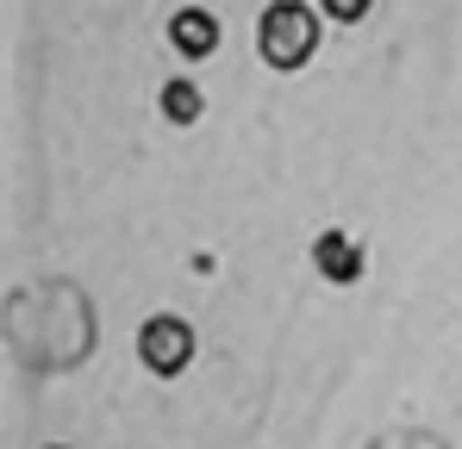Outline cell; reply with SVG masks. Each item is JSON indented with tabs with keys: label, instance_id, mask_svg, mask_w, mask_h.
<instances>
[{
	"label": "cell",
	"instance_id": "6da1fadb",
	"mask_svg": "<svg viewBox=\"0 0 462 449\" xmlns=\"http://www.w3.org/2000/svg\"><path fill=\"white\" fill-rule=\"evenodd\" d=\"M256 44H263V63H269V69H282V75L300 69L312 50H319V6H294V0L269 6Z\"/></svg>",
	"mask_w": 462,
	"mask_h": 449
},
{
	"label": "cell",
	"instance_id": "7a4b0ae2",
	"mask_svg": "<svg viewBox=\"0 0 462 449\" xmlns=\"http://www.w3.org/2000/svg\"><path fill=\"white\" fill-rule=\"evenodd\" d=\"M138 362L156 374V380H175V374L194 362V325L175 318V312H156L138 325Z\"/></svg>",
	"mask_w": 462,
	"mask_h": 449
},
{
	"label": "cell",
	"instance_id": "3957f363",
	"mask_svg": "<svg viewBox=\"0 0 462 449\" xmlns=\"http://www.w3.org/2000/svg\"><path fill=\"white\" fill-rule=\"evenodd\" d=\"M219 38H226V25H219V13H207V6H181V13L169 19V44H175V57H188V63H207V57L219 50Z\"/></svg>",
	"mask_w": 462,
	"mask_h": 449
},
{
	"label": "cell",
	"instance_id": "277c9868",
	"mask_svg": "<svg viewBox=\"0 0 462 449\" xmlns=\"http://www.w3.org/2000/svg\"><path fill=\"white\" fill-rule=\"evenodd\" d=\"M312 262H319V275H325L331 288H356V281H363V243H356L350 231H325V237L312 243Z\"/></svg>",
	"mask_w": 462,
	"mask_h": 449
},
{
	"label": "cell",
	"instance_id": "5b68a950",
	"mask_svg": "<svg viewBox=\"0 0 462 449\" xmlns=\"http://www.w3.org/2000/svg\"><path fill=\"white\" fill-rule=\"evenodd\" d=\"M200 113H207V94H200V81H188V75L162 81V119H169V125H194Z\"/></svg>",
	"mask_w": 462,
	"mask_h": 449
},
{
	"label": "cell",
	"instance_id": "8992f818",
	"mask_svg": "<svg viewBox=\"0 0 462 449\" xmlns=\"http://www.w3.org/2000/svg\"><path fill=\"white\" fill-rule=\"evenodd\" d=\"M319 13H331L337 25H356V19H369V0H325Z\"/></svg>",
	"mask_w": 462,
	"mask_h": 449
},
{
	"label": "cell",
	"instance_id": "52a82bcc",
	"mask_svg": "<svg viewBox=\"0 0 462 449\" xmlns=\"http://www.w3.org/2000/svg\"><path fill=\"white\" fill-rule=\"evenodd\" d=\"M51 449H57V444H51Z\"/></svg>",
	"mask_w": 462,
	"mask_h": 449
}]
</instances>
